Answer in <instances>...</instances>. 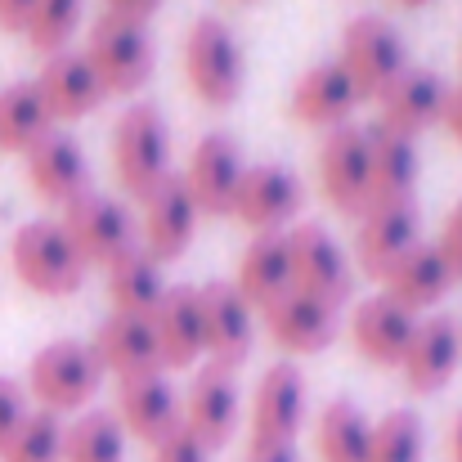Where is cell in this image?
<instances>
[{"label": "cell", "instance_id": "1", "mask_svg": "<svg viewBox=\"0 0 462 462\" xmlns=\"http://www.w3.org/2000/svg\"><path fill=\"white\" fill-rule=\"evenodd\" d=\"M184 77L207 108H234L243 95V45L225 18H198L184 36Z\"/></svg>", "mask_w": 462, "mask_h": 462}, {"label": "cell", "instance_id": "2", "mask_svg": "<svg viewBox=\"0 0 462 462\" xmlns=\"http://www.w3.org/2000/svg\"><path fill=\"white\" fill-rule=\"evenodd\" d=\"M9 261L18 283L41 297H72L86 283V261L77 256L59 220H27L9 243Z\"/></svg>", "mask_w": 462, "mask_h": 462}, {"label": "cell", "instance_id": "3", "mask_svg": "<svg viewBox=\"0 0 462 462\" xmlns=\"http://www.w3.org/2000/svg\"><path fill=\"white\" fill-rule=\"evenodd\" d=\"M99 382H104V364L95 359L90 341H50L45 350H36L27 368V391L45 413L86 409L99 395Z\"/></svg>", "mask_w": 462, "mask_h": 462}, {"label": "cell", "instance_id": "4", "mask_svg": "<svg viewBox=\"0 0 462 462\" xmlns=\"http://www.w3.org/2000/svg\"><path fill=\"white\" fill-rule=\"evenodd\" d=\"M86 63L95 68L104 95H135L140 86H149L153 77V41L140 23H126L117 14H99L90 23V36H86Z\"/></svg>", "mask_w": 462, "mask_h": 462}, {"label": "cell", "instance_id": "5", "mask_svg": "<svg viewBox=\"0 0 462 462\" xmlns=\"http://www.w3.org/2000/svg\"><path fill=\"white\" fill-rule=\"evenodd\" d=\"M113 171L126 193L149 198L171 175V135L153 104H135L113 126Z\"/></svg>", "mask_w": 462, "mask_h": 462}, {"label": "cell", "instance_id": "6", "mask_svg": "<svg viewBox=\"0 0 462 462\" xmlns=\"http://www.w3.org/2000/svg\"><path fill=\"white\" fill-rule=\"evenodd\" d=\"M63 234L72 238V247H77V256L86 261V270L90 265H104V270H113L122 256H131L135 252V225H131V211L117 202V198H108V193H81L77 202H68L63 207Z\"/></svg>", "mask_w": 462, "mask_h": 462}, {"label": "cell", "instance_id": "7", "mask_svg": "<svg viewBox=\"0 0 462 462\" xmlns=\"http://www.w3.org/2000/svg\"><path fill=\"white\" fill-rule=\"evenodd\" d=\"M337 68L350 77L355 95L359 99H377L409 63H404V36L377 18V14H364L355 18L346 32H341V59Z\"/></svg>", "mask_w": 462, "mask_h": 462}, {"label": "cell", "instance_id": "8", "mask_svg": "<svg viewBox=\"0 0 462 462\" xmlns=\"http://www.w3.org/2000/svg\"><path fill=\"white\" fill-rule=\"evenodd\" d=\"M288 256H292V288L323 306H346L355 297V270L341 252V243L323 225L288 229Z\"/></svg>", "mask_w": 462, "mask_h": 462}, {"label": "cell", "instance_id": "9", "mask_svg": "<svg viewBox=\"0 0 462 462\" xmlns=\"http://www.w3.org/2000/svg\"><path fill=\"white\" fill-rule=\"evenodd\" d=\"M301 202H306L301 180H297L288 166L261 162V166H247V171H243L229 216H234L238 225L256 229V234H279L288 220H297Z\"/></svg>", "mask_w": 462, "mask_h": 462}, {"label": "cell", "instance_id": "10", "mask_svg": "<svg viewBox=\"0 0 462 462\" xmlns=\"http://www.w3.org/2000/svg\"><path fill=\"white\" fill-rule=\"evenodd\" d=\"M117 422L126 431V440L140 445H162L171 431L184 427V400L180 391L162 377V373H140V377H122L117 382Z\"/></svg>", "mask_w": 462, "mask_h": 462}, {"label": "cell", "instance_id": "11", "mask_svg": "<svg viewBox=\"0 0 462 462\" xmlns=\"http://www.w3.org/2000/svg\"><path fill=\"white\" fill-rule=\"evenodd\" d=\"M319 184H323V198L341 216L368 211V131H359L350 122L328 131V140L319 149Z\"/></svg>", "mask_w": 462, "mask_h": 462}, {"label": "cell", "instance_id": "12", "mask_svg": "<svg viewBox=\"0 0 462 462\" xmlns=\"http://www.w3.org/2000/svg\"><path fill=\"white\" fill-rule=\"evenodd\" d=\"M462 364V328L458 319L449 314H431L413 328L409 337V350L400 359V373H404V386L413 395H436L454 382Z\"/></svg>", "mask_w": 462, "mask_h": 462}, {"label": "cell", "instance_id": "13", "mask_svg": "<svg viewBox=\"0 0 462 462\" xmlns=\"http://www.w3.org/2000/svg\"><path fill=\"white\" fill-rule=\"evenodd\" d=\"M184 427L202 440L207 454L225 449L238 431V382L234 368L225 364H207L193 373L189 395H184Z\"/></svg>", "mask_w": 462, "mask_h": 462}, {"label": "cell", "instance_id": "14", "mask_svg": "<svg viewBox=\"0 0 462 462\" xmlns=\"http://www.w3.org/2000/svg\"><path fill=\"white\" fill-rule=\"evenodd\" d=\"M243 171L247 166H243V153H238V140L225 135V131H211V135L198 140V149H193L189 166L180 175H184V189H189V198L202 216H229Z\"/></svg>", "mask_w": 462, "mask_h": 462}, {"label": "cell", "instance_id": "15", "mask_svg": "<svg viewBox=\"0 0 462 462\" xmlns=\"http://www.w3.org/2000/svg\"><path fill=\"white\" fill-rule=\"evenodd\" d=\"M198 314H202V350L211 355V364L238 368L256 341L252 306L234 292V283H207L198 288Z\"/></svg>", "mask_w": 462, "mask_h": 462}, {"label": "cell", "instance_id": "16", "mask_svg": "<svg viewBox=\"0 0 462 462\" xmlns=\"http://www.w3.org/2000/svg\"><path fill=\"white\" fill-rule=\"evenodd\" d=\"M306 422V377L297 364H274L252 395V445H292Z\"/></svg>", "mask_w": 462, "mask_h": 462}, {"label": "cell", "instance_id": "17", "mask_svg": "<svg viewBox=\"0 0 462 462\" xmlns=\"http://www.w3.org/2000/svg\"><path fill=\"white\" fill-rule=\"evenodd\" d=\"M445 99H449V86L436 77V72H422V68H404L382 95H377V126L391 131V135H422L431 131L440 117H445Z\"/></svg>", "mask_w": 462, "mask_h": 462}, {"label": "cell", "instance_id": "18", "mask_svg": "<svg viewBox=\"0 0 462 462\" xmlns=\"http://www.w3.org/2000/svg\"><path fill=\"white\" fill-rule=\"evenodd\" d=\"M198 207L184 189V175L171 171L153 193L144 198V252L162 261H180L189 247H193V234H198Z\"/></svg>", "mask_w": 462, "mask_h": 462}, {"label": "cell", "instance_id": "19", "mask_svg": "<svg viewBox=\"0 0 462 462\" xmlns=\"http://www.w3.org/2000/svg\"><path fill=\"white\" fill-rule=\"evenodd\" d=\"M422 238H418V198L409 202H391V207H368L364 211V225L355 234V261L364 274L373 279H386L391 265L413 252Z\"/></svg>", "mask_w": 462, "mask_h": 462}, {"label": "cell", "instance_id": "20", "mask_svg": "<svg viewBox=\"0 0 462 462\" xmlns=\"http://www.w3.org/2000/svg\"><path fill=\"white\" fill-rule=\"evenodd\" d=\"M36 90H41V99H45V108H50L54 122H77V117L95 113L108 99L81 50L50 54L45 68H41V77H36Z\"/></svg>", "mask_w": 462, "mask_h": 462}, {"label": "cell", "instance_id": "21", "mask_svg": "<svg viewBox=\"0 0 462 462\" xmlns=\"http://www.w3.org/2000/svg\"><path fill=\"white\" fill-rule=\"evenodd\" d=\"M261 314H265V332L288 355H319L337 337V310L306 297V292H297V288L283 292L279 301H270Z\"/></svg>", "mask_w": 462, "mask_h": 462}, {"label": "cell", "instance_id": "22", "mask_svg": "<svg viewBox=\"0 0 462 462\" xmlns=\"http://www.w3.org/2000/svg\"><path fill=\"white\" fill-rule=\"evenodd\" d=\"M27 180H32L36 198L50 202V207H68L81 193H90V166H86L81 144L68 140V135H59V131H50L27 153Z\"/></svg>", "mask_w": 462, "mask_h": 462}, {"label": "cell", "instance_id": "23", "mask_svg": "<svg viewBox=\"0 0 462 462\" xmlns=\"http://www.w3.org/2000/svg\"><path fill=\"white\" fill-rule=\"evenodd\" d=\"M413 328H418V319L400 306V301H391V297H368V301L355 306L350 341H355V350H359L368 364H377V368H400Z\"/></svg>", "mask_w": 462, "mask_h": 462}, {"label": "cell", "instance_id": "24", "mask_svg": "<svg viewBox=\"0 0 462 462\" xmlns=\"http://www.w3.org/2000/svg\"><path fill=\"white\" fill-rule=\"evenodd\" d=\"M95 359L117 373V377H140V373H162V355H157L153 319H135V314H108L95 328L90 341Z\"/></svg>", "mask_w": 462, "mask_h": 462}, {"label": "cell", "instance_id": "25", "mask_svg": "<svg viewBox=\"0 0 462 462\" xmlns=\"http://www.w3.org/2000/svg\"><path fill=\"white\" fill-rule=\"evenodd\" d=\"M359 95L350 86V77L337 68V63H319L301 72V81L292 86V99H288V113L301 122V126H319V131H337L346 126V117L355 113Z\"/></svg>", "mask_w": 462, "mask_h": 462}, {"label": "cell", "instance_id": "26", "mask_svg": "<svg viewBox=\"0 0 462 462\" xmlns=\"http://www.w3.org/2000/svg\"><path fill=\"white\" fill-rule=\"evenodd\" d=\"M153 337L162 368H193L202 350V314H198V288H166L153 310Z\"/></svg>", "mask_w": 462, "mask_h": 462}, {"label": "cell", "instance_id": "27", "mask_svg": "<svg viewBox=\"0 0 462 462\" xmlns=\"http://www.w3.org/2000/svg\"><path fill=\"white\" fill-rule=\"evenodd\" d=\"M234 292L247 306L265 310L292 292V256H288V234H256V243L238 256L234 270Z\"/></svg>", "mask_w": 462, "mask_h": 462}, {"label": "cell", "instance_id": "28", "mask_svg": "<svg viewBox=\"0 0 462 462\" xmlns=\"http://www.w3.org/2000/svg\"><path fill=\"white\" fill-rule=\"evenodd\" d=\"M382 283H386L391 301H400L409 314H418V310H431L445 301V292L454 288V274H449L445 256L436 252V243H418L413 252H404L391 265V274Z\"/></svg>", "mask_w": 462, "mask_h": 462}, {"label": "cell", "instance_id": "29", "mask_svg": "<svg viewBox=\"0 0 462 462\" xmlns=\"http://www.w3.org/2000/svg\"><path fill=\"white\" fill-rule=\"evenodd\" d=\"M413 184H418L413 140L373 126V131H368V207L409 202V198H413Z\"/></svg>", "mask_w": 462, "mask_h": 462}, {"label": "cell", "instance_id": "30", "mask_svg": "<svg viewBox=\"0 0 462 462\" xmlns=\"http://www.w3.org/2000/svg\"><path fill=\"white\" fill-rule=\"evenodd\" d=\"M54 131V117L36 81H14L0 90V153H32Z\"/></svg>", "mask_w": 462, "mask_h": 462}, {"label": "cell", "instance_id": "31", "mask_svg": "<svg viewBox=\"0 0 462 462\" xmlns=\"http://www.w3.org/2000/svg\"><path fill=\"white\" fill-rule=\"evenodd\" d=\"M108 297H113V314H135V319H153L157 301L166 297L162 283V265L144 247H135L131 256H122L108 270Z\"/></svg>", "mask_w": 462, "mask_h": 462}, {"label": "cell", "instance_id": "32", "mask_svg": "<svg viewBox=\"0 0 462 462\" xmlns=\"http://www.w3.org/2000/svg\"><path fill=\"white\" fill-rule=\"evenodd\" d=\"M319 458L323 462H368L373 458V422L355 404L332 400L319 413Z\"/></svg>", "mask_w": 462, "mask_h": 462}, {"label": "cell", "instance_id": "33", "mask_svg": "<svg viewBox=\"0 0 462 462\" xmlns=\"http://www.w3.org/2000/svg\"><path fill=\"white\" fill-rule=\"evenodd\" d=\"M63 462H126V431L117 413L86 409L63 436Z\"/></svg>", "mask_w": 462, "mask_h": 462}, {"label": "cell", "instance_id": "34", "mask_svg": "<svg viewBox=\"0 0 462 462\" xmlns=\"http://www.w3.org/2000/svg\"><path fill=\"white\" fill-rule=\"evenodd\" d=\"M63 436H68L63 418L36 409L23 418L14 440L0 449V462H63Z\"/></svg>", "mask_w": 462, "mask_h": 462}, {"label": "cell", "instance_id": "35", "mask_svg": "<svg viewBox=\"0 0 462 462\" xmlns=\"http://www.w3.org/2000/svg\"><path fill=\"white\" fill-rule=\"evenodd\" d=\"M422 454H427V436H422L418 413L395 409L373 427V458L368 462H422Z\"/></svg>", "mask_w": 462, "mask_h": 462}, {"label": "cell", "instance_id": "36", "mask_svg": "<svg viewBox=\"0 0 462 462\" xmlns=\"http://www.w3.org/2000/svg\"><path fill=\"white\" fill-rule=\"evenodd\" d=\"M77 23H81V0H36L23 36L32 41V50H41L50 59V54H63L68 50Z\"/></svg>", "mask_w": 462, "mask_h": 462}, {"label": "cell", "instance_id": "37", "mask_svg": "<svg viewBox=\"0 0 462 462\" xmlns=\"http://www.w3.org/2000/svg\"><path fill=\"white\" fill-rule=\"evenodd\" d=\"M23 418H27V391H23V382L0 377V449L14 440V431L23 427Z\"/></svg>", "mask_w": 462, "mask_h": 462}, {"label": "cell", "instance_id": "38", "mask_svg": "<svg viewBox=\"0 0 462 462\" xmlns=\"http://www.w3.org/2000/svg\"><path fill=\"white\" fill-rule=\"evenodd\" d=\"M153 462H211V454L202 449V440L189 427H180L162 445H153Z\"/></svg>", "mask_w": 462, "mask_h": 462}, {"label": "cell", "instance_id": "39", "mask_svg": "<svg viewBox=\"0 0 462 462\" xmlns=\"http://www.w3.org/2000/svg\"><path fill=\"white\" fill-rule=\"evenodd\" d=\"M436 252L445 256L449 274L462 279V202L449 211V220H445V229H440V238H436Z\"/></svg>", "mask_w": 462, "mask_h": 462}, {"label": "cell", "instance_id": "40", "mask_svg": "<svg viewBox=\"0 0 462 462\" xmlns=\"http://www.w3.org/2000/svg\"><path fill=\"white\" fill-rule=\"evenodd\" d=\"M157 9H162V0H108V14H117V18H126V23H149Z\"/></svg>", "mask_w": 462, "mask_h": 462}, {"label": "cell", "instance_id": "41", "mask_svg": "<svg viewBox=\"0 0 462 462\" xmlns=\"http://www.w3.org/2000/svg\"><path fill=\"white\" fill-rule=\"evenodd\" d=\"M36 0H0V32H27Z\"/></svg>", "mask_w": 462, "mask_h": 462}, {"label": "cell", "instance_id": "42", "mask_svg": "<svg viewBox=\"0 0 462 462\" xmlns=\"http://www.w3.org/2000/svg\"><path fill=\"white\" fill-rule=\"evenodd\" d=\"M247 462H301L292 445H247Z\"/></svg>", "mask_w": 462, "mask_h": 462}, {"label": "cell", "instance_id": "43", "mask_svg": "<svg viewBox=\"0 0 462 462\" xmlns=\"http://www.w3.org/2000/svg\"><path fill=\"white\" fill-rule=\"evenodd\" d=\"M445 126H449V135L462 144V86L458 90H449V99H445V117H440Z\"/></svg>", "mask_w": 462, "mask_h": 462}, {"label": "cell", "instance_id": "44", "mask_svg": "<svg viewBox=\"0 0 462 462\" xmlns=\"http://www.w3.org/2000/svg\"><path fill=\"white\" fill-rule=\"evenodd\" d=\"M449 462H462V413L449 422Z\"/></svg>", "mask_w": 462, "mask_h": 462}, {"label": "cell", "instance_id": "45", "mask_svg": "<svg viewBox=\"0 0 462 462\" xmlns=\"http://www.w3.org/2000/svg\"><path fill=\"white\" fill-rule=\"evenodd\" d=\"M395 5H404V9H422V5H431V0H395Z\"/></svg>", "mask_w": 462, "mask_h": 462}, {"label": "cell", "instance_id": "46", "mask_svg": "<svg viewBox=\"0 0 462 462\" xmlns=\"http://www.w3.org/2000/svg\"><path fill=\"white\" fill-rule=\"evenodd\" d=\"M243 5H252V0H243Z\"/></svg>", "mask_w": 462, "mask_h": 462}]
</instances>
